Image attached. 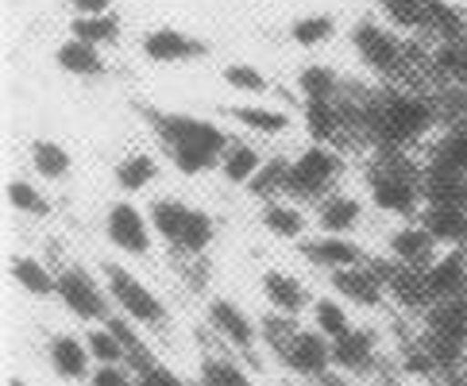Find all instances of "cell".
<instances>
[{
  "mask_svg": "<svg viewBox=\"0 0 467 386\" xmlns=\"http://www.w3.org/2000/svg\"><path fill=\"white\" fill-rule=\"evenodd\" d=\"M155 136L162 140L166 155L178 166L182 174H205V171H221V159L228 151V136L213 120L190 112H147Z\"/></svg>",
  "mask_w": 467,
  "mask_h": 386,
  "instance_id": "cell-1",
  "label": "cell"
},
{
  "mask_svg": "<svg viewBox=\"0 0 467 386\" xmlns=\"http://www.w3.org/2000/svg\"><path fill=\"white\" fill-rule=\"evenodd\" d=\"M359 120L367 128H375V136L382 140V147H402V143L425 140L429 131L437 128V109H432L425 97L398 93L390 100H382V105L359 109Z\"/></svg>",
  "mask_w": 467,
  "mask_h": 386,
  "instance_id": "cell-2",
  "label": "cell"
},
{
  "mask_svg": "<svg viewBox=\"0 0 467 386\" xmlns=\"http://www.w3.org/2000/svg\"><path fill=\"white\" fill-rule=\"evenodd\" d=\"M367 190L379 209H387L394 216H413L425 209V174H417L413 166L390 147L367 174Z\"/></svg>",
  "mask_w": 467,
  "mask_h": 386,
  "instance_id": "cell-3",
  "label": "cell"
},
{
  "mask_svg": "<svg viewBox=\"0 0 467 386\" xmlns=\"http://www.w3.org/2000/svg\"><path fill=\"white\" fill-rule=\"evenodd\" d=\"M147 216H151V228L174 251H182V256H202V251L213 244V232H216L213 216L197 205H186V201H178V197L151 201Z\"/></svg>",
  "mask_w": 467,
  "mask_h": 386,
  "instance_id": "cell-4",
  "label": "cell"
},
{
  "mask_svg": "<svg viewBox=\"0 0 467 386\" xmlns=\"http://www.w3.org/2000/svg\"><path fill=\"white\" fill-rule=\"evenodd\" d=\"M425 348L441 371H452L467 360V290L456 297H441L425 317Z\"/></svg>",
  "mask_w": 467,
  "mask_h": 386,
  "instance_id": "cell-5",
  "label": "cell"
},
{
  "mask_svg": "<svg viewBox=\"0 0 467 386\" xmlns=\"http://www.w3.org/2000/svg\"><path fill=\"white\" fill-rule=\"evenodd\" d=\"M105 290L112 297V306L120 309L124 317H131V321H140V325H166L162 301L147 290L143 282L128 271V266H120V263L105 266Z\"/></svg>",
  "mask_w": 467,
  "mask_h": 386,
  "instance_id": "cell-6",
  "label": "cell"
},
{
  "mask_svg": "<svg viewBox=\"0 0 467 386\" xmlns=\"http://www.w3.org/2000/svg\"><path fill=\"white\" fill-rule=\"evenodd\" d=\"M340 178V159L337 151H328V143H313L306 147L302 155L290 162V178H286V190L294 197H306V201H321L328 197L332 182Z\"/></svg>",
  "mask_w": 467,
  "mask_h": 386,
  "instance_id": "cell-7",
  "label": "cell"
},
{
  "mask_svg": "<svg viewBox=\"0 0 467 386\" xmlns=\"http://www.w3.org/2000/svg\"><path fill=\"white\" fill-rule=\"evenodd\" d=\"M352 47H356L359 62L371 74H398L402 70V62H406V55H410L406 43L398 39L390 27H382L379 20H371V16L352 27Z\"/></svg>",
  "mask_w": 467,
  "mask_h": 386,
  "instance_id": "cell-8",
  "label": "cell"
},
{
  "mask_svg": "<svg viewBox=\"0 0 467 386\" xmlns=\"http://www.w3.org/2000/svg\"><path fill=\"white\" fill-rule=\"evenodd\" d=\"M66 309H70L78 321H109V290H101L93 282L89 271H81V266H66L58 275V294H55Z\"/></svg>",
  "mask_w": 467,
  "mask_h": 386,
  "instance_id": "cell-9",
  "label": "cell"
},
{
  "mask_svg": "<svg viewBox=\"0 0 467 386\" xmlns=\"http://www.w3.org/2000/svg\"><path fill=\"white\" fill-rule=\"evenodd\" d=\"M151 216H143L131 201H112L109 213H105V236L116 251L124 256H147L151 251Z\"/></svg>",
  "mask_w": 467,
  "mask_h": 386,
  "instance_id": "cell-10",
  "label": "cell"
},
{
  "mask_svg": "<svg viewBox=\"0 0 467 386\" xmlns=\"http://www.w3.org/2000/svg\"><path fill=\"white\" fill-rule=\"evenodd\" d=\"M143 55L155 66H174V62L205 58L209 43L197 39V36H186V31H178V27H155L143 36Z\"/></svg>",
  "mask_w": 467,
  "mask_h": 386,
  "instance_id": "cell-11",
  "label": "cell"
},
{
  "mask_svg": "<svg viewBox=\"0 0 467 386\" xmlns=\"http://www.w3.org/2000/svg\"><path fill=\"white\" fill-rule=\"evenodd\" d=\"M282 360H286L290 371L306 375V379H328V371L337 367V363H332V340L325 337L321 329L297 332L294 344L282 351Z\"/></svg>",
  "mask_w": 467,
  "mask_h": 386,
  "instance_id": "cell-12",
  "label": "cell"
},
{
  "mask_svg": "<svg viewBox=\"0 0 467 386\" xmlns=\"http://www.w3.org/2000/svg\"><path fill=\"white\" fill-rule=\"evenodd\" d=\"M467 178V128L444 131L432 147V162L425 171V190L432 186H448V182Z\"/></svg>",
  "mask_w": 467,
  "mask_h": 386,
  "instance_id": "cell-13",
  "label": "cell"
},
{
  "mask_svg": "<svg viewBox=\"0 0 467 386\" xmlns=\"http://www.w3.org/2000/svg\"><path fill=\"white\" fill-rule=\"evenodd\" d=\"M425 287L432 301L441 297H456L467 290V247H448L437 259L425 266Z\"/></svg>",
  "mask_w": 467,
  "mask_h": 386,
  "instance_id": "cell-14",
  "label": "cell"
},
{
  "mask_svg": "<svg viewBox=\"0 0 467 386\" xmlns=\"http://www.w3.org/2000/svg\"><path fill=\"white\" fill-rule=\"evenodd\" d=\"M302 256L321 266V271H344V266L363 263L359 244L340 236V232H321V236H313V240H302Z\"/></svg>",
  "mask_w": 467,
  "mask_h": 386,
  "instance_id": "cell-15",
  "label": "cell"
},
{
  "mask_svg": "<svg viewBox=\"0 0 467 386\" xmlns=\"http://www.w3.org/2000/svg\"><path fill=\"white\" fill-rule=\"evenodd\" d=\"M209 325L221 332L232 348H240V351H252L255 340L263 337V332H255L252 317H247L232 297H213L209 301Z\"/></svg>",
  "mask_w": 467,
  "mask_h": 386,
  "instance_id": "cell-16",
  "label": "cell"
},
{
  "mask_svg": "<svg viewBox=\"0 0 467 386\" xmlns=\"http://www.w3.org/2000/svg\"><path fill=\"white\" fill-rule=\"evenodd\" d=\"M437 247H441V240L432 236L425 224H402L390 236L394 259L402 263V266H413V271H425V266L437 259Z\"/></svg>",
  "mask_w": 467,
  "mask_h": 386,
  "instance_id": "cell-17",
  "label": "cell"
},
{
  "mask_svg": "<svg viewBox=\"0 0 467 386\" xmlns=\"http://www.w3.org/2000/svg\"><path fill=\"white\" fill-rule=\"evenodd\" d=\"M421 224L444 247H467V209L452 205V201H425Z\"/></svg>",
  "mask_w": 467,
  "mask_h": 386,
  "instance_id": "cell-18",
  "label": "cell"
},
{
  "mask_svg": "<svg viewBox=\"0 0 467 386\" xmlns=\"http://www.w3.org/2000/svg\"><path fill=\"white\" fill-rule=\"evenodd\" d=\"M47 360H51V371L58 379H66V382H81V379L93 375L89 371V363H93L89 344L70 337V332H62V337L51 340V348H47Z\"/></svg>",
  "mask_w": 467,
  "mask_h": 386,
  "instance_id": "cell-19",
  "label": "cell"
},
{
  "mask_svg": "<svg viewBox=\"0 0 467 386\" xmlns=\"http://www.w3.org/2000/svg\"><path fill=\"white\" fill-rule=\"evenodd\" d=\"M328 278H332V290H337L340 297H348V301H356V306H363V309L379 306L382 287H387V282L375 275V266L371 271H363V266H344V271H328Z\"/></svg>",
  "mask_w": 467,
  "mask_h": 386,
  "instance_id": "cell-20",
  "label": "cell"
},
{
  "mask_svg": "<svg viewBox=\"0 0 467 386\" xmlns=\"http://www.w3.org/2000/svg\"><path fill=\"white\" fill-rule=\"evenodd\" d=\"M332 363L348 375H363L375 363V332L371 329H352L340 340H332Z\"/></svg>",
  "mask_w": 467,
  "mask_h": 386,
  "instance_id": "cell-21",
  "label": "cell"
},
{
  "mask_svg": "<svg viewBox=\"0 0 467 386\" xmlns=\"http://www.w3.org/2000/svg\"><path fill=\"white\" fill-rule=\"evenodd\" d=\"M55 62H58L62 74H74V78H101V74L109 70L101 47H93V43L78 39V36H70L66 43H58Z\"/></svg>",
  "mask_w": 467,
  "mask_h": 386,
  "instance_id": "cell-22",
  "label": "cell"
},
{
  "mask_svg": "<svg viewBox=\"0 0 467 386\" xmlns=\"http://www.w3.org/2000/svg\"><path fill=\"white\" fill-rule=\"evenodd\" d=\"M363 221V201L352 197V193H328L321 197V205H317V224H321V232H340V236H348V232H356Z\"/></svg>",
  "mask_w": 467,
  "mask_h": 386,
  "instance_id": "cell-23",
  "label": "cell"
},
{
  "mask_svg": "<svg viewBox=\"0 0 467 386\" xmlns=\"http://www.w3.org/2000/svg\"><path fill=\"white\" fill-rule=\"evenodd\" d=\"M263 297L271 301V309H278V313H290V317H297L306 309V287L297 282L294 275H286V271H266L263 275Z\"/></svg>",
  "mask_w": 467,
  "mask_h": 386,
  "instance_id": "cell-24",
  "label": "cell"
},
{
  "mask_svg": "<svg viewBox=\"0 0 467 386\" xmlns=\"http://www.w3.org/2000/svg\"><path fill=\"white\" fill-rule=\"evenodd\" d=\"M263 228L278 240H302L306 236V213L294 205V201L282 197H266L263 205Z\"/></svg>",
  "mask_w": 467,
  "mask_h": 386,
  "instance_id": "cell-25",
  "label": "cell"
},
{
  "mask_svg": "<svg viewBox=\"0 0 467 386\" xmlns=\"http://www.w3.org/2000/svg\"><path fill=\"white\" fill-rule=\"evenodd\" d=\"M31 166H36V174L47 182H66L74 171V155L55 140H36L31 143Z\"/></svg>",
  "mask_w": 467,
  "mask_h": 386,
  "instance_id": "cell-26",
  "label": "cell"
},
{
  "mask_svg": "<svg viewBox=\"0 0 467 386\" xmlns=\"http://www.w3.org/2000/svg\"><path fill=\"white\" fill-rule=\"evenodd\" d=\"M228 116L236 120L240 128L255 131V136H282L290 128V116L278 112V109H266V105H232Z\"/></svg>",
  "mask_w": 467,
  "mask_h": 386,
  "instance_id": "cell-27",
  "label": "cell"
},
{
  "mask_svg": "<svg viewBox=\"0 0 467 386\" xmlns=\"http://www.w3.org/2000/svg\"><path fill=\"white\" fill-rule=\"evenodd\" d=\"M155 178H159V159L147 155V151H131V155H124L120 166H116V186L124 193H140L151 186Z\"/></svg>",
  "mask_w": 467,
  "mask_h": 386,
  "instance_id": "cell-28",
  "label": "cell"
},
{
  "mask_svg": "<svg viewBox=\"0 0 467 386\" xmlns=\"http://www.w3.org/2000/svg\"><path fill=\"white\" fill-rule=\"evenodd\" d=\"M348 109H340L337 100H306V128H309V136L317 143H328V140H337L340 136V128H344V116Z\"/></svg>",
  "mask_w": 467,
  "mask_h": 386,
  "instance_id": "cell-29",
  "label": "cell"
},
{
  "mask_svg": "<svg viewBox=\"0 0 467 386\" xmlns=\"http://www.w3.org/2000/svg\"><path fill=\"white\" fill-rule=\"evenodd\" d=\"M259 166H263L259 147H252V143H228L224 159H221V178L232 182V186H247V182L259 174Z\"/></svg>",
  "mask_w": 467,
  "mask_h": 386,
  "instance_id": "cell-30",
  "label": "cell"
},
{
  "mask_svg": "<svg viewBox=\"0 0 467 386\" xmlns=\"http://www.w3.org/2000/svg\"><path fill=\"white\" fill-rule=\"evenodd\" d=\"M8 271H12V278H16V287H24L27 294H36V297H51V294H58V278L47 271L39 259L16 256V259L8 263Z\"/></svg>",
  "mask_w": 467,
  "mask_h": 386,
  "instance_id": "cell-31",
  "label": "cell"
},
{
  "mask_svg": "<svg viewBox=\"0 0 467 386\" xmlns=\"http://www.w3.org/2000/svg\"><path fill=\"white\" fill-rule=\"evenodd\" d=\"M297 89H302L306 100H337L340 97V74L332 66H306L297 74Z\"/></svg>",
  "mask_w": 467,
  "mask_h": 386,
  "instance_id": "cell-32",
  "label": "cell"
},
{
  "mask_svg": "<svg viewBox=\"0 0 467 386\" xmlns=\"http://www.w3.org/2000/svg\"><path fill=\"white\" fill-rule=\"evenodd\" d=\"M74 36L78 39H86V43H93V47H112L116 39H120V20H116L112 12H105V16H74Z\"/></svg>",
  "mask_w": 467,
  "mask_h": 386,
  "instance_id": "cell-33",
  "label": "cell"
},
{
  "mask_svg": "<svg viewBox=\"0 0 467 386\" xmlns=\"http://www.w3.org/2000/svg\"><path fill=\"white\" fill-rule=\"evenodd\" d=\"M337 36V20L328 12H317V16H302V20L290 24V39L297 47H321Z\"/></svg>",
  "mask_w": 467,
  "mask_h": 386,
  "instance_id": "cell-34",
  "label": "cell"
},
{
  "mask_svg": "<svg viewBox=\"0 0 467 386\" xmlns=\"http://www.w3.org/2000/svg\"><path fill=\"white\" fill-rule=\"evenodd\" d=\"M202 386H252V379H247V371L232 356H205Z\"/></svg>",
  "mask_w": 467,
  "mask_h": 386,
  "instance_id": "cell-35",
  "label": "cell"
},
{
  "mask_svg": "<svg viewBox=\"0 0 467 386\" xmlns=\"http://www.w3.org/2000/svg\"><path fill=\"white\" fill-rule=\"evenodd\" d=\"M425 5H429V27L441 36V43L467 39V16H460L452 5H444V0H425Z\"/></svg>",
  "mask_w": 467,
  "mask_h": 386,
  "instance_id": "cell-36",
  "label": "cell"
},
{
  "mask_svg": "<svg viewBox=\"0 0 467 386\" xmlns=\"http://www.w3.org/2000/svg\"><path fill=\"white\" fill-rule=\"evenodd\" d=\"M86 344H89L93 363H124V360H128V348H124L120 337H116V329H112L109 321L97 325L89 337H86Z\"/></svg>",
  "mask_w": 467,
  "mask_h": 386,
  "instance_id": "cell-37",
  "label": "cell"
},
{
  "mask_svg": "<svg viewBox=\"0 0 467 386\" xmlns=\"http://www.w3.org/2000/svg\"><path fill=\"white\" fill-rule=\"evenodd\" d=\"M313 325L321 329L328 340H340L344 332H352L348 309L340 306V301H332V297H317V301H313Z\"/></svg>",
  "mask_w": 467,
  "mask_h": 386,
  "instance_id": "cell-38",
  "label": "cell"
},
{
  "mask_svg": "<svg viewBox=\"0 0 467 386\" xmlns=\"http://www.w3.org/2000/svg\"><path fill=\"white\" fill-rule=\"evenodd\" d=\"M8 201H12V209L24 213V216H47V213H51V201H47V193L39 186H31L27 178H12L8 182Z\"/></svg>",
  "mask_w": 467,
  "mask_h": 386,
  "instance_id": "cell-39",
  "label": "cell"
},
{
  "mask_svg": "<svg viewBox=\"0 0 467 386\" xmlns=\"http://www.w3.org/2000/svg\"><path fill=\"white\" fill-rule=\"evenodd\" d=\"M286 178H290V162L286 159H271L259 166V174L247 182V190L259 193V197H278L282 190H286Z\"/></svg>",
  "mask_w": 467,
  "mask_h": 386,
  "instance_id": "cell-40",
  "label": "cell"
},
{
  "mask_svg": "<svg viewBox=\"0 0 467 386\" xmlns=\"http://www.w3.org/2000/svg\"><path fill=\"white\" fill-rule=\"evenodd\" d=\"M224 86H232L236 93H247V97H263L266 89V74L263 70H255L252 62H232V66H224Z\"/></svg>",
  "mask_w": 467,
  "mask_h": 386,
  "instance_id": "cell-41",
  "label": "cell"
},
{
  "mask_svg": "<svg viewBox=\"0 0 467 386\" xmlns=\"http://www.w3.org/2000/svg\"><path fill=\"white\" fill-rule=\"evenodd\" d=\"M297 332H302V329L294 325V317H290V313H278V309H275V313L263 321V340L271 344V348L278 351V356H282V351H286V348L294 344Z\"/></svg>",
  "mask_w": 467,
  "mask_h": 386,
  "instance_id": "cell-42",
  "label": "cell"
},
{
  "mask_svg": "<svg viewBox=\"0 0 467 386\" xmlns=\"http://www.w3.org/2000/svg\"><path fill=\"white\" fill-rule=\"evenodd\" d=\"M437 62L448 78H456L467 86V39H452V43H441L437 50Z\"/></svg>",
  "mask_w": 467,
  "mask_h": 386,
  "instance_id": "cell-43",
  "label": "cell"
},
{
  "mask_svg": "<svg viewBox=\"0 0 467 386\" xmlns=\"http://www.w3.org/2000/svg\"><path fill=\"white\" fill-rule=\"evenodd\" d=\"M89 386H131V379L124 375L120 363H101L97 371L89 375Z\"/></svg>",
  "mask_w": 467,
  "mask_h": 386,
  "instance_id": "cell-44",
  "label": "cell"
},
{
  "mask_svg": "<svg viewBox=\"0 0 467 386\" xmlns=\"http://www.w3.org/2000/svg\"><path fill=\"white\" fill-rule=\"evenodd\" d=\"M136 379H140V386H182V379H178V375H174L166 363L147 367V371H140Z\"/></svg>",
  "mask_w": 467,
  "mask_h": 386,
  "instance_id": "cell-45",
  "label": "cell"
},
{
  "mask_svg": "<svg viewBox=\"0 0 467 386\" xmlns=\"http://www.w3.org/2000/svg\"><path fill=\"white\" fill-rule=\"evenodd\" d=\"M112 5L116 0H70V8L78 16H105V12H112Z\"/></svg>",
  "mask_w": 467,
  "mask_h": 386,
  "instance_id": "cell-46",
  "label": "cell"
},
{
  "mask_svg": "<svg viewBox=\"0 0 467 386\" xmlns=\"http://www.w3.org/2000/svg\"><path fill=\"white\" fill-rule=\"evenodd\" d=\"M8 386H27V382L24 379H8Z\"/></svg>",
  "mask_w": 467,
  "mask_h": 386,
  "instance_id": "cell-47",
  "label": "cell"
},
{
  "mask_svg": "<svg viewBox=\"0 0 467 386\" xmlns=\"http://www.w3.org/2000/svg\"><path fill=\"white\" fill-rule=\"evenodd\" d=\"M463 379H467V360H463ZM463 386H467V382H463Z\"/></svg>",
  "mask_w": 467,
  "mask_h": 386,
  "instance_id": "cell-48",
  "label": "cell"
}]
</instances>
